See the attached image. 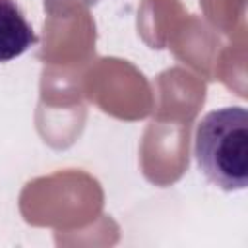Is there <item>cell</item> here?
<instances>
[{"instance_id":"7a4b0ae2","label":"cell","mask_w":248,"mask_h":248,"mask_svg":"<svg viewBox=\"0 0 248 248\" xmlns=\"http://www.w3.org/2000/svg\"><path fill=\"white\" fill-rule=\"evenodd\" d=\"M35 43L37 35L16 0H0V62L17 58Z\"/></svg>"},{"instance_id":"6da1fadb","label":"cell","mask_w":248,"mask_h":248,"mask_svg":"<svg viewBox=\"0 0 248 248\" xmlns=\"http://www.w3.org/2000/svg\"><path fill=\"white\" fill-rule=\"evenodd\" d=\"M194 155L203 176L225 192L248 186V112L223 107L207 112L196 128Z\"/></svg>"}]
</instances>
